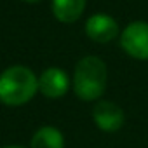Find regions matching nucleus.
I'll list each match as a JSON object with an SVG mask.
<instances>
[{
  "label": "nucleus",
  "mask_w": 148,
  "mask_h": 148,
  "mask_svg": "<svg viewBox=\"0 0 148 148\" xmlns=\"http://www.w3.org/2000/svg\"><path fill=\"white\" fill-rule=\"evenodd\" d=\"M4 148H23V146H16V145H12V146H4Z\"/></svg>",
  "instance_id": "obj_9"
},
{
  "label": "nucleus",
  "mask_w": 148,
  "mask_h": 148,
  "mask_svg": "<svg viewBox=\"0 0 148 148\" xmlns=\"http://www.w3.org/2000/svg\"><path fill=\"white\" fill-rule=\"evenodd\" d=\"M25 2H30V4H33V2H40V0H25Z\"/></svg>",
  "instance_id": "obj_10"
},
{
  "label": "nucleus",
  "mask_w": 148,
  "mask_h": 148,
  "mask_svg": "<svg viewBox=\"0 0 148 148\" xmlns=\"http://www.w3.org/2000/svg\"><path fill=\"white\" fill-rule=\"evenodd\" d=\"M120 45L134 59H148V23L134 21L120 35Z\"/></svg>",
  "instance_id": "obj_3"
},
{
  "label": "nucleus",
  "mask_w": 148,
  "mask_h": 148,
  "mask_svg": "<svg viewBox=\"0 0 148 148\" xmlns=\"http://www.w3.org/2000/svg\"><path fill=\"white\" fill-rule=\"evenodd\" d=\"M32 148H64L61 131L51 125L40 127L32 138Z\"/></svg>",
  "instance_id": "obj_8"
},
{
  "label": "nucleus",
  "mask_w": 148,
  "mask_h": 148,
  "mask_svg": "<svg viewBox=\"0 0 148 148\" xmlns=\"http://www.w3.org/2000/svg\"><path fill=\"white\" fill-rule=\"evenodd\" d=\"M86 33L91 40L105 44L119 35V25L108 14H94L86 23Z\"/></svg>",
  "instance_id": "obj_5"
},
{
  "label": "nucleus",
  "mask_w": 148,
  "mask_h": 148,
  "mask_svg": "<svg viewBox=\"0 0 148 148\" xmlns=\"http://www.w3.org/2000/svg\"><path fill=\"white\" fill-rule=\"evenodd\" d=\"M86 9V0H52V12L61 23H75Z\"/></svg>",
  "instance_id": "obj_7"
},
{
  "label": "nucleus",
  "mask_w": 148,
  "mask_h": 148,
  "mask_svg": "<svg viewBox=\"0 0 148 148\" xmlns=\"http://www.w3.org/2000/svg\"><path fill=\"white\" fill-rule=\"evenodd\" d=\"M106 87V64L96 56L80 59L73 73V89L84 101L98 99Z\"/></svg>",
  "instance_id": "obj_2"
},
{
  "label": "nucleus",
  "mask_w": 148,
  "mask_h": 148,
  "mask_svg": "<svg viewBox=\"0 0 148 148\" xmlns=\"http://www.w3.org/2000/svg\"><path fill=\"white\" fill-rule=\"evenodd\" d=\"M70 86L68 75L59 68H47L38 77V91L45 98H61Z\"/></svg>",
  "instance_id": "obj_6"
},
{
  "label": "nucleus",
  "mask_w": 148,
  "mask_h": 148,
  "mask_svg": "<svg viewBox=\"0 0 148 148\" xmlns=\"http://www.w3.org/2000/svg\"><path fill=\"white\" fill-rule=\"evenodd\" d=\"M37 91L38 79L26 66L16 64L0 73V103L7 106H21L28 103Z\"/></svg>",
  "instance_id": "obj_1"
},
{
  "label": "nucleus",
  "mask_w": 148,
  "mask_h": 148,
  "mask_svg": "<svg viewBox=\"0 0 148 148\" xmlns=\"http://www.w3.org/2000/svg\"><path fill=\"white\" fill-rule=\"evenodd\" d=\"M92 119L96 125L105 132H115L124 124V112L119 105L112 101H101L92 110Z\"/></svg>",
  "instance_id": "obj_4"
}]
</instances>
